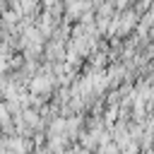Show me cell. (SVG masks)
Here are the masks:
<instances>
[{
	"instance_id": "6da1fadb",
	"label": "cell",
	"mask_w": 154,
	"mask_h": 154,
	"mask_svg": "<svg viewBox=\"0 0 154 154\" xmlns=\"http://www.w3.org/2000/svg\"><path fill=\"white\" fill-rule=\"evenodd\" d=\"M19 7H22V14H31V17H36L43 10L41 0H19Z\"/></svg>"
},
{
	"instance_id": "7a4b0ae2",
	"label": "cell",
	"mask_w": 154,
	"mask_h": 154,
	"mask_svg": "<svg viewBox=\"0 0 154 154\" xmlns=\"http://www.w3.org/2000/svg\"><path fill=\"white\" fill-rule=\"evenodd\" d=\"M55 2H60V0H41V7H51V5H55Z\"/></svg>"
}]
</instances>
